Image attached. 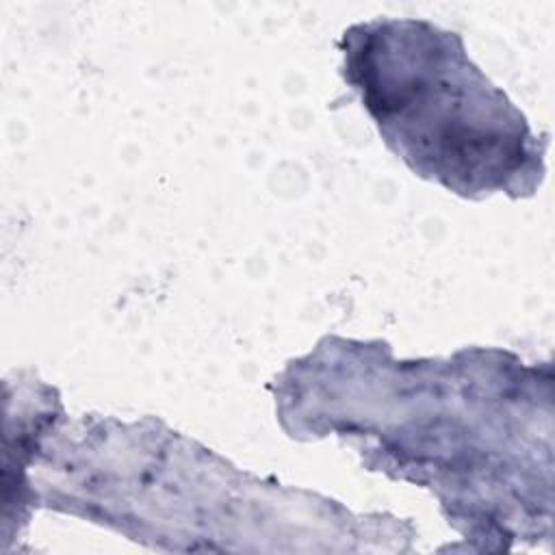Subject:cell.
Listing matches in <instances>:
<instances>
[{
	"label": "cell",
	"instance_id": "obj_1",
	"mask_svg": "<svg viewBox=\"0 0 555 555\" xmlns=\"http://www.w3.org/2000/svg\"><path fill=\"white\" fill-rule=\"evenodd\" d=\"M340 48L345 80L416 176L473 199L538 189L544 143L468 59L457 33L427 20L379 17L349 26Z\"/></svg>",
	"mask_w": 555,
	"mask_h": 555
}]
</instances>
